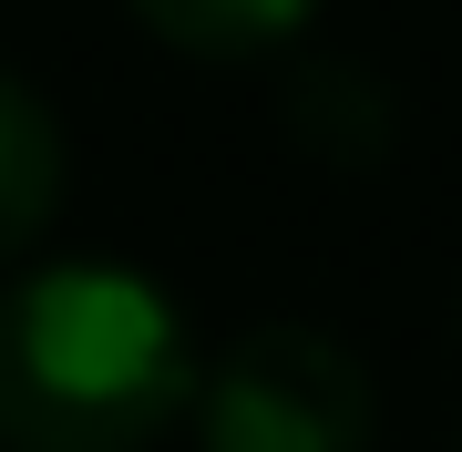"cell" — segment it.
Returning a JSON list of instances; mask_svg holds the SVG:
<instances>
[{
    "label": "cell",
    "instance_id": "cell-1",
    "mask_svg": "<svg viewBox=\"0 0 462 452\" xmlns=\"http://www.w3.org/2000/svg\"><path fill=\"white\" fill-rule=\"evenodd\" d=\"M196 381V329L144 268L51 257L0 288V452H154Z\"/></svg>",
    "mask_w": 462,
    "mask_h": 452
},
{
    "label": "cell",
    "instance_id": "cell-2",
    "mask_svg": "<svg viewBox=\"0 0 462 452\" xmlns=\"http://www.w3.org/2000/svg\"><path fill=\"white\" fill-rule=\"evenodd\" d=\"M380 391L329 329L267 318L196 381V452H370Z\"/></svg>",
    "mask_w": 462,
    "mask_h": 452
},
{
    "label": "cell",
    "instance_id": "cell-3",
    "mask_svg": "<svg viewBox=\"0 0 462 452\" xmlns=\"http://www.w3.org/2000/svg\"><path fill=\"white\" fill-rule=\"evenodd\" d=\"M51 206H62V124L21 72H0V268L51 226Z\"/></svg>",
    "mask_w": 462,
    "mask_h": 452
},
{
    "label": "cell",
    "instance_id": "cell-4",
    "mask_svg": "<svg viewBox=\"0 0 462 452\" xmlns=\"http://www.w3.org/2000/svg\"><path fill=\"white\" fill-rule=\"evenodd\" d=\"M134 21L185 62H267V51L309 42L319 0H134Z\"/></svg>",
    "mask_w": 462,
    "mask_h": 452
}]
</instances>
